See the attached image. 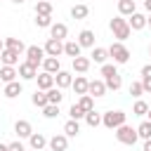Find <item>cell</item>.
Masks as SVG:
<instances>
[{
    "mask_svg": "<svg viewBox=\"0 0 151 151\" xmlns=\"http://www.w3.org/2000/svg\"><path fill=\"white\" fill-rule=\"evenodd\" d=\"M109 28H111V33H113V38H116L118 42H125V40L130 38V33H132V28H130V24H127V19H123L120 14L111 19V24H109Z\"/></svg>",
    "mask_w": 151,
    "mask_h": 151,
    "instance_id": "cell-1",
    "label": "cell"
},
{
    "mask_svg": "<svg viewBox=\"0 0 151 151\" xmlns=\"http://www.w3.org/2000/svg\"><path fill=\"white\" fill-rule=\"evenodd\" d=\"M113 132H116V139H118L120 144H127V146H134V144H137V139H139L137 127H130L127 123H123V125H120V127H116Z\"/></svg>",
    "mask_w": 151,
    "mask_h": 151,
    "instance_id": "cell-2",
    "label": "cell"
},
{
    "mask_svg": "<svg viewBox=\"0 0 151 151\" xmlns=\"http://www.w3.org/2000/svg\"><path fill=\"white\" fill-rule=\"evenodd\" d=\"M127 120V113H123V111H106V113H101V125L106 127V130H116V127H120L123 123Z\"/></svg>",
    "mask_w": 151,
    "mask_h": 151,
    "instance_id": "cell-3",
    "label": "cell"
},
{
    "mask_svg": "<svg viewBox=\"0 0 151 151\" xmlns=\"http://www.w3.org/2000/svg\"><path fill=\"white\" fill-rule=\"evenodd\" d=\"M109 57L113 59V64H127V59H130V50L123 45V42H113L111 47H109Z\"/></svg>",
    "mask_w": 151,
    "mask_h": 151,
    "instance_id": "cell-4",
    "label": "cell"
},
{
    "mask_svg": "<svg viewBox=\"0 0 151 151\" xmlns=\"http://www.w3.org/2000/svg\"><path fill=\"white\" fill-rule=\"evenodd\" d=\"M24 54H26V61L33 64V66H42V59L47 57L45 54V47H38V45H28Z\"/></svg>",
    "mask_w": 151,
    "mask_h": 151,
    "instance_id": "cell-5",
    "label": "cell"
},
{
    "mask_svg": "<svg viewBox=\"0 0 151 151\" xmlns=\"http://www.w3.org/2000/svg\"><path fill=\"white\" fill-rule=\"evenodd\" d=\"M45 54H47V57H59V54H64V40L47 38V42H45Z\"/></svg>",
    "mask_w": 151,
    "mask_h": 151,
    "instance_id": "cell-6",
    "label": "cell"
},
{
    "mask_svg": "<svg viewBox=\"0 0 151 151\" xmlns=\"http://www.w3.org/2000/svg\"><path fill=\"white\" fill-rule=\"evenodd\" d=\"M19 78L21 80H33L35 76H38V66H33V64H28V61H24V64H19Z\"/></svg>",
    "mask_w": 151,
    "mask_h": 151,
    "instance_id": "cell-7",
    "label": "cell"
},
{
    "mask_svg": "<svg viewBox=\"0 0 151 151\" xmlns=\"http://www.w3.org/2000/svg\"><path fill=\"white\" fill-rule=\"evenodd\" d=\"M47 144H50L52 151H66L68 149V137L66 134H54L52 139H47Z\"/></svg>",
    "mask_w": 151,
    "mask_h": 151,
    "instance_id": "cell-8",
    "label": "cell"
},
{
    "mask_svg": "<svg viewBox=\"0 0 151 151\" xmlns=\"http://www.w3.org/2000/svg\"><path fill=\"white\" fill-rule=\"evenodd\" d=\"M71 83H73V76L68 73V71H59V73H54V85L57 87H61V90H66V87H71Z\"/></svg>",
    "mask_w": 151,
    "mask_h": 151,
    "instance_id": "cell-9",
    "label": "cell"
},
{
    "mask_svg": "<svg viewBox=\"0 0 151 151\" xmlns=\"http://www.w3.org/2000/svg\"><path fill=\"white\" fill-rule=\"evenodd\" d=\"M87 87H90V80H87L85 76H76L73 83H71V90H73L76 94H87Z\"/></svg>",
    "mask_w": 151,
    "mask_h": 151,
    "instance_id": "cell-10",
    "label": "cell"
},
{
    "mask_svg": "<svg viewBox=\"0 0 151 151\" xmlns=\"http://www.w3.org/2000/svg\"><path fill=\"white\" fill-rule=\"evenodd\" d=\"M14 132H17V137L28 139V137L33 134V127H31V123H28V120H17V123H14Z\"/></svg>",
    "mask_w": 151,
    "mask_h": 151,
    "instance_id": "cell-11",
    "label": "cell"
},
{
    "mask_svg": "<svg viewBox=\"0 0 151 151\" xmlns=\"http://www.w3.org/2000/svg\"><path fill=\"white\" fill-rule=\"evenodd\" d=\"M66 35H68V26L66 24H52L50 26V38H57V40H66Z\"/></svg>",
    "mask_w": 151,
    "mask_h": 151,
    "instance_id": "cell-12",
    "label": "cell"
},
{
    "mask_svg": "<svg viewBox=\"0 0 151 151\" xmlns=\"http://www.w3.org/2000/svg\"><path fill=\"white\" fill-rule=\"evenodd\" d=\"M80 42L78 40H64V54L66 57H71V59H76V57H80Z\"/></svg>",
    "mask_w": 151,
    "mask_h": 151,
    "instance_id": "cell-13",
    "label": "cell"
},
{
    "mask_svg": "<svg viewBox=\"0 0 151 151\" xmlns=\"http://www.w3.org/2000/svg\"><path fill=\"white\" fill-rule=\"evenodd\" d=\"M42 71H47V73H59L61 71V64H59V57H45L42 59Z\"/></svg>",
    "mask_w": 151,
    "mask_h": 151,
    "instance_id": "cell-14",
    "label": "cell"
},
{
    "mask_svg": "<svg viewBox=\"0 0 151 151\" xmlns=\"http://www.w3.org/2000/svg\"><path fill=\"white\" fill-rule=\"evenodd\" d=\"M35 80H38V90H50V87H54V76L52 73H47V71H42L40 76H35Z\"/></svg>",
    "mask_w": 151,
    "mask_h": 151,
    "instance_id": "cell-15",
    "label": "cell"
},
{
    "mask_svg": "<svg viewBox=\"0 0 151 151\" xmlns=\"http://www.w3.org/2000/svg\"><path fill=\"white\" fill-rule=\"evenodd\" d=\"M87 94H92L94 99H97V97H104V94H106V83H104V80H90Z\"/></svg>",
    "mask_w": 151,
    "mask_h": 151,
    "instance_id": "cell-16",
    "label": "cell"
},
{
    "mask_svg": "<svg viewBox=\"0 0 151 151\" xmlns=\"http://www.w3.org/2000/svg\"><path fill=\"white\" fill-rule=\"evenodd\" d=\"M21 83L19 80H12V83H5V90H2V94L7 97V99H14V97H19L21 94Z\"/></svg>",
    "mask_w": 151,
    "mask_h": 151,
    "instance_id": "cell-17",
    "label": "cell"
},
{
    "mask_svg": "<svg viewBox=\"0 0 151 151\" xmlns=\"http://www.w3.org/2000/svg\"><path fill=\"white\" fill-rule=\"evenodd\" d=\"M127 24H130V28H132V31H142V28H146V17H144V14H139V12H134V14H130Z\"/></svg>",
    "mask_w": 151,
    "mask_h": 151,
    "instance_id": "cell-18",
    "label": "cell"
},
{
    "mask_svg": "<svg viewBox=\"0 0 151 151\" xmlns=\"http://www.w3.org/2000/svg\"><path fill=\"white\" fill-rule=\"evenodd\" d=\"M0 59H2V64H5V66H17V64H19V52H14V50H7V47H5V50L0 52Z\"/></svg>",
    "mask_w": 151,
    "mask_h": 151,
    "instance_id": "cell-19",
    "label": "cell"
},
{
    "mask_svg": "<svg viewBox=\"0 0 151 151\" xmlns=\"http://www.w3.org/2000/svg\"><path fill=\"white\" fill-rule=\"evenodd\" d=\"M134 12H137L134 0H118V14H120V17H130V14H134Z\"/></svg>",
    "mask_w": 151,
    "mask_h": 151,
    "instance_id": "cell-20",
    "label": "cell"
},
{
    "mask_svg": "<svg viewBox=\"0 0 151 151\" xmlns=\"http://www.w3.org/2000/svg\"><path fill=\"white\" fill-rule=\"evenodd\" d=\"M78 42H80V47H94V33L90 28H83L78 33Z\"/></svg>",
    "mask_w": 151,
    "mask_h": 151,
    "instance_id": "cell-21",
    "label": "cell"
},
{
    "mask_svg": "<svg viewBox=\"0 0 151 151\" xmlns=\"http://www.w3.org/2000/svg\"><path fill=\"white\" fill-rule=\"evenodd\" d=\"M28 144H31V149H35V151H42V149L47 146V139H45V134H40V132H33V134L28 137Z\"/></svg>",
    "mask_w": 151,
    "mask_h": 151,
    "instance_id": "cell-22",
    "label": "cell"
},
{
    "mask_svg": "<svg viewBox=\"0 0 151 151\" xmlns=\"http://www.w3.org/2000/svg\"><path fill=\"white\" fill-rule=\"evenodd\" d=\"M90 59H92L94 64H106V59H109V50H106V47H92Z\"/></svg>",
    "mask_w": 151,
    "mask_h": 151,
    "instance_id": "cell-23",
    "label": "cell"
},
{
    "mask_svg": "<svg viewBox=\"0 0 151 151\" xmlns=\"http://www.w3.org/2000/svg\"><path fill=\"white\" fill-rule=\"evenodd\" d=\"M71 64H73V71H76V73H85V71L90 68L92 59H87V57H76V59H71Z\"/></svg>",
    "mask_w": 151,
    "mask_h": 151,
    "instance_id": "cell-24",
    "label": "cell"
},
{
    "mask_svg": "<svg viewBox=\"0 0 151 151\" xmlns=\"http://www.w3.org/2000/svg\"><path fill=\"white\" fill-rule=\"evenodd\" d=\"M104 83H106V90H113V92H118V90L123 87V78H120V73L106 76V78H104Z\"/></svg>",
    "mask_w": 151,
    "mask_h": 151,
    "instance_id": "cell-25",
    "label": "cell"
},
{
    "mask_svg": "<svg viewBox=\"0 0 151 151\" xmlns=\"http://www.w3.org/2000/svg\"><path fill=\"white\" fill-rule=\"evenodd\" d=\"M17 76H19V71L14 66H2L0 68V80L2 83H12V80H17Z\"/></svg>",
    "mask_w": 151,
    "mask_h": 151,
    "instance_id": "cell-26",
    "label": "cell"
},
{
    "mask_svg": "<svg viewBox=\"0 0 151 151\" xmlns=\"http://www.w3.org/2000/svg\"><path fill=\"white\" fill-rule=\"evenodd\" d=\"M31 101H33L38 109H45V106L50 104V99H47V92H45V90H35V92H33V97H31Z\"/></svg>",
    "mask_w": 151,
    "mask_h": 151,
    "instance_id": "cell-27",
    "label": "cell"
},
{
    "mask_svg": "<svg viewBox=\"0 0 151 151\" xmlns=\"http://www.w3.org/2000/svg\"><path fill=\"white\" fill-rule=\"evenodd\" d=\"M5 47H7V50H14V52H19V54L26 52V45H24L19 38H5Z\"/></svg>",
    "mask_w": 151,
    "mask_h": 151,
    "instance_id": "cell-28",
    "label": "cell"
},
{
    "mask_svg": "<svg viewBox=\"0 0 151 151\" xmlns=\"http://www.w3.org/2000/svg\"><path fill=\"white\" fill-rule=\"evenodd\" d=\"M78 132H80V123L78 120H66V125H64V134L66 137H78Z\"/></svg>",
    "mask_w": 151,
    "mask_h": 151,
    "instance_id": "cell-29",
    "label": "cell"
},
{
    "mask_svg": "<svg viewBox=\"0 0 151 151\" xmlns=\"http://www.w3.org/2000/svg\"><path fill=\"white\" fill-rule=\"evenodd\" d=\"M47 99H50V104H61V99H64V92H61V87H50L47 90Z\"/></svg>",
    "mask_w": 151,
    "mask_h": 151,
    "instance_id": "cell-30",
    "label": "cell"
},
{
    "mask_svg": "<svg viewBox=\"0 0 151 151\" xmlns=\"http://www.w3.org/2000/svg\"><path fill=\"white\" fill-rule=\"evenodd\" d=\"M85 123H87L90 127H99V125H101V113H97L94 109L87 111V113H85Z\"/></svg>",
    "mask_w": 151,
    "mask_h": 151,
    "instance_id": "cell-31",
    "label": "cell"
},
{
    "mask_svg": "<svg viewBox=\"0 0 151 151\" xmlns=\"http://www.w3.org/2000/svg\"><path fill=\"white\" fill-rule=\"evenodd\" d=\"M87 14H90V7L87 5H73L71 7V17L73 19H85Z\"/></svg>",
    "mask_w": 151,
    "mask_h": 151,
    "instance_id": "cell-32",
    "label": "cell"
},
{
    "mask_svg": "<svg viewBox=\"0 0 151 151\" xmlns=\"http://www.w3.org/2000/svg\"><path fill=\"white\" fill-rule=\"evenodd\" d=\"M149 106H151V104H146L144 99H137L134 106H132V116H146V113H149Z\"/></svg>",
    "mask_w": 151,
    "mask_h": 151,
    "instance_id": "cell-33",
    "label": "cell"
},
{
    "mask_svg": "<svg viewBox=\"0 0 151 151\" xmlns=\"http://www.w3.org/2000/svg\"><path fill=\"white\" fill-rule=\"evenodd\" d=\"M78 104H80V106H83V111L87 113V111H92V109H94V97H92V94H80Z\"/></svg>",
    "mask_w": 151,
    "mask_h": 151,
    "instance_id": "cell-34",
    "label": "cell"
},
{
    "mask_svg": "<svg viewBox=\"0 0 151 151\" xmlns=\"http://www.w3.org/2000/svg\"><path fill=\"white\" fill-rule=\"evenodd\" d=\"M35 26L38 28H50L52 26V14H35Z\"/></svg>",
    "mask_w": 151,
    "mask_h": 151,
    "instance_id": "cell-35",
    "label": "cell"
},
{
    "mask_svg": "<svg viewBox=\"0 0 151 151\" xmlns=\"http://www.w3.org/2000/svg\"><path fill=\"white\" fill-rule=\"evenodd\" d=\"M137 134H139L142 139H151V120H144V123H139V127H137Z\"/></svg>",
    "mask_w": 151,
    "mask_h": 151,
    "instance_id": "cell-36",
    "label": "cell"
},
{
    "mask_svg": "<svg viewBox=\"0 0 151 151\" xmlns=\"http://www.w3.org/2000/svg\"><path fill=\"white\" fill-rule=\"evenodd\" d=\"M35 14H52V2H47V0H38V5H35Z\"/></svg>",
    "mask_w": 151,
    "mask_h": 151,
    "instance_id": "cell-37",
    "label": "cell"
},
{
    "mask_svg": "<svg viewBox=\"0 0 151 151\" xmlns=\"http://www.w3.org/2000/svg\"><path fill=\"white\" fill-rule=\"evenodd\" d=\"M68 116H71L73 120H80V118H85V111H83V106H80V104H71Z\"/></svg>",
    "mask_w": 151,
    "mask_h": 151,
    "instance_id": "cell-38",
    "label": "cell"
},
{
    "mask_svg": "<svg viewBox=\"0 0 151 151\" xmlns=\"http://www.w3.org/2000/svg\"><path fill=\"white\" fill-rule=\"evenodd\" d=\"M130 94H132L134 99H139V97L144 94V85H142V80H137V83H130Z\"/></svg>",
    "mask_w": 151,
    "mask_h": 151,
    "instance_id": "cell-39",
    "label": "cell"
},
{
    "mask_svg": "<svg viewBox=\"0 0 151 151\" xmlns=\"http://www.w3.org/2000/svg\"><path fill=\"white\" fill-rule=\"evenodd\" d=\"M42 116H45V118H57V116H59V104H47V106L42 109Z\"/></svg>",
    "mask_w": 151,
    "mask_h": 151,
    "instance_id": "cell-40",
    "label": "cell"
},
{
    "mask_svg": "<svg viewBox=\"0 0 151 151\" xmlns=\"http://www.w3.org/2000/svg\"><path fill=\"white\" fill-rule=\"evenodd\" d=\"M113 73H118L116 64H101V76H104V78H106V76H113Z\"/></svg>",
    "mask_w": 151,
    "mask_h": 151,
    "instance_id": "cell-41",
    "label": "cell"
},
{
    "mask_svg": "<svg viewBox=\"0 0 151 151\" xmlns=\"http://www.w3.org/2000/svg\"><path fill=\"white\" fill-rule=\"evenodd\" d=\"M7 151H26V149L21 142H12V144H7Z\"/></svg>",
    "mask_w": 151,
    "mask_h": 151,
    "instance_id": "cell-42",
    "label": "cell"
},
{
    "mask_svg": "<svg viewBox=\"0 0 151 151\" xmlns=\"http://www.w3.org/2000/svg\"><path fill=\"white\" fill-rule=\"evenodd\" d=\"M142 85H144V92L151 94V78H142Z\"/></svg>",
    "mask_w": 151,
    "mask_h": 151,
    "instance_id": "cell-43",
    "label": "cell"
},
{
    "mask_svg": "<svg viewBox=\"0 0 151 151\" xmlns=\"http://www.w3.org/2000/svg\"><path fill=\"white\" fill-rule=\"evenodd\" d=\"M142 78H151V64L142 66Z\"/></svg>",
    "mask_w": 151,
    "mask_h": 151,
    "instance_id": "cell-44",
    "label": "cell"
},
{
    "mask_svg": "<svg viewBox=\"0 0 151 151\" xmlns=\"http://www.w3.org/2000/svg\"><path fill=\"white\" fill-rule=\"evenodd\" d=\"M144 151H151V139H144Z\"/></svg>",
    "mask_w": 151,
    "mask_h": 151,
    "instance_id": "cell-45",
    "label": "cell"
},
{
    "mask_svg": "<svg viewBox=\"0 0 151 151\" xmlns=\"http://www.w3.org/2000/svg\"><path fill=\"white\" fill-rule=\"evenodd\" d=\"M144 9H146V12L151 14V0H144Z\"/></svg>",
    "mask_w": 151,
    "mask_h": 151,
    "instance_id": "cell-46",
    "label": "cell"
},
{
    "mask_svg": "<svg viewBox=\"0 0 151 151\" xmlns=\"http://www.w3.org/2000/svg\"><path fill=\"white\" fill-rule=\"evenodd\" d=\"M12 2H14V5H24L26 0H12Z\"/></svg>",
    "mask_w": 151,
    "mask_h": 151,
    "instance_id": "cell-47",
    "label": "cell"
},
{
    "mask_svg": "<svg viewBox=\"0 0 151 151\" xmlns=\"http://www.w3.org/2000/svg\"><path fill=\"white\" fill-rule=\"evenodd\" d=\"M0 151H7V144H0Z\"/></svg>",
    "mask_w": 151,
    "mask_h": 151,
    "instance_id": "cell-48",
    "label": "cell"
},
{
    "mask_svg": "<svg viewBox=\"0 0 151 151\" xmlns=\"http://www.w3.org/2000/svg\"><path fill=\"white\" fill-rule=\"evenodd\" d=\"M2 50H5V40H0V52H2Z\"/></svg>",
    "mask_w": 151,
    "mask_h": 151,
    "instance_id": "cell-49",
    "label": "cell"
},
{
    "mask_svg": "<svg viewBox=\"0 0 151 151\" xmlns=\"http://www.w3.org/2000/svg\"><path fill=\"white\" fill-rule=\"evenodd\" d=\"M146 26H151V14H149V17H146Z\"/></svg>",
    "mask_w": 151,
    "mask_h": 151,
    "instance_id": "cell-50",
    "label": "cell"
},
{
    "mask_svg": "<svg viewBox=\"0 0 151 151\" xmlns=\"http://www.w3.org/2000/svg\"><path fill=\"white\" fill-rule=\"evenodd\" d=\"M146 116H149V120H151V106H149V113H146Z\"/></svg>",
    "mask_w": 151,
    "mask_h": 151,
    "instance_id": "cell-51",
    "label": "cell"
},
{
    "mask_svg": "<svg viewBox=\"0 0 151 151\" xmlns=\"http://www.w3.org/2000/svg\"><path fill=\"white\" fill-rule=\"evenodd\" d=\"M149 54H151V45H149Z\"/></svg>",
    "mask_w": 151,
    "mask_h": 151,
    "instance_id": "cell-52",
    "label": "cell"
},
{
    "mask_svg": "<svg viewBox=\"0 0 151 151\" xmlns=\"http://www.w3.org/2000/svg\"><path fill=\"white\" fill-rule=\"evenodd\" d=\"M31 151H35V149H31Z\"/></svg>",
    "mask_w": 151,
    "mask_h": 151,
    "instance_id": "cell-53",
    "label": "cell"
}]
</instances>
